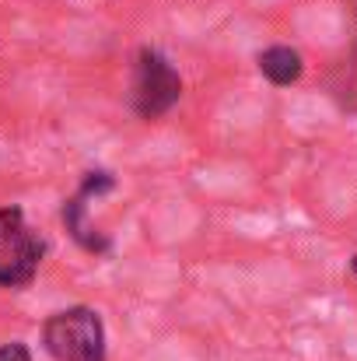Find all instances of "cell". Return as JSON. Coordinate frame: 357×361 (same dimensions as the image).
Returning a JSON list of instances; mask_svg holds the SVG:
<instances>
[{"mask_svg":"<svg viewBox=\"0 0 357 361\" xmlns=\"http://www.w3.org/2000/svg\"><path fill=\"white\" fill-rule=\"evenodd\" d=\"M46 351L56 361H106V326L95 309H67L42 326Z\"/></svg>","mask_w":357,"mask_h":361,"instance_id":"6da1fadb","label":"cell"},{"mask_svg":"<svg viewBox=\"0 0 357 361\" xmlns=\"http://www.w3.org/2000/svg\"><path fill=\"white\" fill-rule=\"evenodd\" d=\"M354 274H357V259H354Z\"/></svg>","mask_w":357,"mask_h":361,"instance_id":"8992f818","label":"cell"},{"mask_svg":"<svg viewBox=\"0 0 357 361\" xmlns=\"http://www.w3.org/2000/svg\"><path fill=\"white\" fill-rule=\"evenodd\" d=\"M182 95V81L179 74L172 71V63L154 53V49H144L140 60H137V74H133V106L144 120H154L161 113H168Z\"/></svg>","mask_w":357,"mask_h":361,"instance_id":"3957f363","label":"cell"},{"mask_svg":"<svg viewBox=\"0 0 357 361\" xmlns=\"http://www.w3.org/2000/svg\"><path fill=\"white\" fill-rule=\"evenodd\" d=\"M0 361H32V355H28V348L25 344H4L0 348Z\"/></svg>","mask_w":357,"mask_h":361,"instance_id":"5b68a950","label":"cell"},{"mask_svg":"<svg viewBox=\"0 0 357 361\" xmlns=\"http://www.w3.org/2000/svg\"><path fill=\"white\" fill-rule=\"evenodd\" d=\"M259 71L273 81V85H294L301 78V56L291 46H273L259 56Z\"/></svg>","mask_w":357,"mask_h":361,"instance_id":"277c9868","label":"cell"},{"mask_svg":"<svg viewBox=\"0 0 357 361\" xmlns=\"http://www.w3.org/2000/svg\"><path fill=\"white\" fill-rule=\"evenodd\" d=\"M42 239L25 225V214L18 207L0 211V284L18 288L28 284L42 259Z\"/></svg>","mask_w":357,"mask_h":361,"instance_id":"7a4b0ae2","label":"cell"}]
</instances>
